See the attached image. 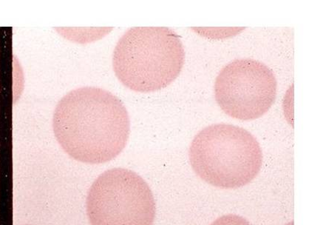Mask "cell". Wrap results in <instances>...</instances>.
<instances>
[{"instance_id": "obj_1", "label": "cell", "mask_w": 323, "mask_h": 225, "mask_svg": "<svg viewBox=\"0 0 323 225\" xmlns=\"http://www.w3.org/2000/svg\"><path fill=\"white\" fill-rule=\"evenodd\" d=\"M53 130L59 144L73 159L102 164L125 148L130 120L116 95L103 88L82 87L59 100L53 115Z\"/></svg>"}, {"instance_id": "obj_2", "label": "cell", "mask_w": 323, "mask_h": 225, "mask_svg": "<svg viewBox=\"0 0 323 225\" xmlns=\"http://www.w3.org/2000/svg\"><path fill=\"white\" fill-rule=\"evenodd\" d=\"M184 62L180 36L166 27L130 28L113 51L116 77L136 92H154L167 87L180 74Z\"/></svg>"}, {"instance_id": "obj_3", "label": "cell", "mask_w": 323, "mask_h": 225, "mask_svg": "<svg viewBox=\"0 0 323 225\" xmlns=\"http://www.w3.org/2000/svg\"><path fill=\"white\" fill-rule=\"evenodd\" d=\"M189 157L202 180L223 189L249 184L260 173L263 159L261 147L250 132L226 123L202 129L192 141Z\"/></svg>"}, {"instance_id": "obj_4", "label": "cell", "mask_w": 323, "mask_h": 225, "mask_svg": "<svg viewBox=\"0 0 323 225\" xmlns=\"http://www.w3.org/2000/svg\"><path fill=\"white\" fill-rule=\"evenodd\" d=\"M86 210L91 225H152L156 207L151 189L140 176L113 168L90 187Z\"/></svg>"}, {"instance_id": "obj_5", "label": "cell", "mask_w": 323, "mask_h": 225, "mask_svg": "<svg viewBox=\"0 0 323 225\" xmlns=\"http://www.w3.org/2000/svg\"><path fill=\"white\" fill-rule=\"evenodd\" d=\"M277 84L273 71L260 61L235 59L217 76L215 96L222 110L236 119L263 116L272 107Z\"/></svg>"}, {"instance_id": "obj_6", "label": "cell", "mask_w": 323, "mask_h": 225, "mask_svg": "<svg viewBox=\"0 0 323 225\" xmlns=\"http://www.w3.org/2000/svg\"><path fill=\"white\" fill-rule=\"evenodd\" d=\"M210 225H251L248 220L236 214L224 215L217 218Z\"/></svg>"}, {"instance_id": "obj_7", "label": "cell", "mask_w": 323, "mask_h": 225, "mask_svg": "<svg viewBox=\"0 0 323 225\" xmlns=\"http://www.w3.org/2000/svg\"><path fill=\"white\" fill-rule=\"evenodd\" d=\"M286 225H294V221H292V222L288 223V224H286Z\"/></svg>"}]
</instances>
